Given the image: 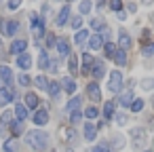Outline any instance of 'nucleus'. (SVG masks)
Here are the masks:
<instances>
[{
    "label": "nucleus",
    "mask_w": 154,
    "mask_h": 152,
    "mask_svg": "<svg viewBox=\"0 0 154 152\" xmlns=\"http://www.w3.org/2000/svg\"><path fill=\"white\" fill-rule=\"evenodd\" d=\"M26 141L30 144V148H34V150H47V146H49V135L45 133V131H30L28 135H26Z\"/></svg>",
    "instance_id": "f257e3e1"
},
{
    "label": "nucleus",
    "mask_w": 154,
    "mask_h": 152,
    "mask_svg": "<svg viewBox=\"0 0 154 152\" xmlns=\"http://www.w3.org/2000/svg\"><path fill=\"white\" fill-rule=\"evenodd\" d=\"M30 23H32L34 36H36V38H42V34H45V19H42L40 15L32 13V15H30Z\"/></svg>",
    "instance_id": "f03ea898"
},
{
    "label": "nucleus",
    "mask_w": 154,
    "mask_h": 152,
    "mask_svg": "<svg viewBox=\"0 0 154 152\" xmlns=\"http://www.w3.org/2000/svg\"><path fill=\"white\" fill-rule=\"evenodd\" d=\"M131 135H133V146H135L137 150H143V146H146V141H148L146 129H143V127H135Z\"/></svg>",
    "instance_id": "7ed1b4c3"
},
{
    "label": "nucleus",
    "mask_w": 154,
    "mask_h": 152,
    "mask_svg": "<svg viewBox=\"0 0 154 152\" xmlns=\"http://www.w3.org/2000/svg\"><path fill=\"white\" fill-rule=\"evenodd\" d=\"M15 99V87L13 85H5L0 87V106H7Z\"/></svg>",
    "instance_id": "20e7f679"
},
{
    "label": "nucleus",
    "mask_w": 154,
    "mask_h": 152,
    "mask_svg": "<svg viewBox=\"0 0 154 152\" xmlns=\"http://www.w3.org/2000/svg\"><path fill=\"white\" fill-rule=\"evenodd\" d=\"M87 95H89L91 101H101V89H99L97 80H93V82L87 85Z\"/></svg>",
    "instance_id": "39448f33"
},
{
    "label": "nucleus",
    "mask_w": 154,
    "mask_h": 152,
    "mask_svg": "<svg viewBox=\"0 0 154 152\" xmlns=\"http://www.w3.org/2000/svg\"><path fill=\"white\" fill-rule=\"evenodd\" d=\"M55 49H57L59 55H63V57H70V55H72V51H70V40H68L66 36H59V38H57Z\"/></svg>",
    "instance_id": "423d86ee"
},
{
    "label": "nucleus",
    "mask_w": 154,
    "mask_h": 152,
    "mask_svg": "<svg viewBox=\"0 0 154 152\" xmlns=\"http://www.w3.org/2000/svg\"><path fill=\"white\" fill-rule=\"evenodd\" d=\"M122 89V74L118 72V70H114V72H110V91H120Z\"/></svg>",
    "instance_id": "0eeeda50"
},
{
    "label": "nucleus",
    "mask_w": 154,
    "mask_h": 152,
    "mask_svg": "<svg viewBox=\"0 0 154 152\" xmlns=\"http://www.w3.org/2000/svg\"><path fill=\"white\" fill-rule=\"evenodd\" d=\"M26 49H28V40H23V38H17V40H13V45H11V53L17 57V55H21V53H26Z\"/></svg>",
    "instance_id": "6e6552de"
},
{
    "label": "nucleus",
    "mask_w": 154,
    "mask_h": 152,
    "mask_svg": "<svg viewBox=\"0 0 154 152\" xmlns=\"http://www.w3.org/2000/svg\"><path fill=\"white\" fill-rule=\"evenodd\" d=\"M80 61H82V74H91V68H93V64H95V59H93V55L91 53H82L80 55Z\"/></svg>",
    "instance_id": "1a4fd4ad"
},
{
    "label": "nucleus",
    "mask_w": 154,
    "mask_h": 152,
    "mask_svg": "<svg viewBox=\"0 0 154 152\" xmlns=\"http://www.w3.org/2000/svg\"><path fill=\"white\" fill-rule=\"evenodd\" d=\"M0 80H2V87L13 85V70L9 66H0Z\"/></svg>",
    "instance_id": "9d476101"
},
{
    "label": "nucleus",
    "mask_w": 154,
    "mask_h": 152,
    "mask_svg": "<svg viewBox=\"0 0 154 152\" xmlns=\"http://www.w3.org/2000/svg\"><path fill=\"white\" fill-rule=\"evenodd\" d=\"M131 45H133L131 36H129L127 32H118V49H122V51H129V49H131Z\"/></svg>",
    "instance_id": "9b49d317"
},
{
    "label": "nucleus",
    "mask_w": 154,
    "mask_h": 152,
    "mask_svg": "<svg viewBox=\"0 0 154 152\" xmlns=\"http://www.w3.org/2000/svg\"><path fill=\"white\" fill-rule=\"evenodd\" d=\"M91 76H93L95 80H101V78L106 76V66H103L101 61H95L93 68H91Z\"/></svg>",
    "instance_id": "f8f14e48"
},
{
    "label": "nucleus",
    "mask_w": 154,
    "mask_h": 152,
    "mask_svg": "<svg viewBox=\"0 0 154 152\" xmlns=\"http://www.w3.org/2000/svg\"><path fill=\"white\" fill-rule=\"evenodd\" d=\"M32 120H34V125H38V127H45V125L49 123V112H47V110H36Z\"/></svg>",
    "instance_id": "ddd939ff"
},
{
    "label": "nucleus",
    "mask_w": 154,
    "mask_h": 152,
    "mask_svg": "<svg viewBox=\"0 0 154 152\" xmlns=\"http://www.w3.org/2000/svg\"><path fill=\"white\" fill-rule=\"evenodd\" d=\"M30 66H32V57H30L28 53H21V55H17V68H19V70H23V72H26Z\"/></svg>",
    "instance_id": "4468645a"
},
{
    "label": "nucleus",
    "mask_w": 154,
    "mask_h": 152,
    "mask_svg": "<svg viewBox=\"0 0 154 152\" xmlns=\"http://www.w3.org/2000/svg\"><path fill=\"white\" fill-rule=\"evenodd\" d=\"M82 133H85V139H87V141H93V139L97 137V127L91 125V123H85V131H82Z\"/></svg>",
    "instance_id": "2eb2a0df"
},
{
    "label": "nucleus",
    "mask_w": 154,
    "mask_h": 152,
    "mask_svg": "<svg viewBox=\"0 0 154 152\" xmlns=\"http://www.w3.org/2000/svg\"><path fill=\"white\" fill-rule=\"evenodd\" d=\"M17 30H19V23H17L15 19H9V21L5 23V34H7V36H15Z\"/></svg>",
    "instance_id": "dca6fc26"
},
{
    "label": "nucleus",
    "mask_w": 154,
    "mask_h": 152,
    "mask_svg": "<svg viewBox=\"0 0 154 152\" xmlns=\"http://www.w3.org/2000/svg\"><path fill=\"white\" fill-rule=\"evenodd\" d=\"M89 38H91V32L89 30H78L76 32V36H74V40H76V45H85V42H89Z\"/></svg>",
    "instance_id": "f3484780"
},
{
    "label": "nucleus",
    "mask_w": 154,
    "mask_h": 152,
    "mask_svg": "<svg viewBox=\"0 0 154 152\" xmlns=\"http://www.w3.org/2000/svg\"><path fill=\"white\" fill-rule=\"evenodd\" d=\"M101 45H103V36H101V34H93V36L89 38V49H91V51H97Z\"/></svg>",
    "instance_id": "a211bd4d"
},
{
    "label": "nucleus",
    "mask_w": 154,
    "mask_h": 152,
    "mask_svg": "<svg viewBox=\"0 0 154 152\" xmlns=\"http://www.w3.org/2000/svg\"><path fill=\"white\" fill-rule=\"evenodd\" d=\"M68 17H70V5L61 7V11H59V15H57V26H66Z\"/></svg>",
    "instance_id": "6ab92c4d"
},
{
    "label": "nucleus",
    "mask_w": 154,
    "mask_h": 152,
    "mask_svg": "<svg viewBox=\"0 0 154 152\" xmlns=\"http://www.w3.org/2000/svg\"><path fill=\"white\" fill-rule=\"evenodd\" d=\"M38 104H40L38 95H34V93H28V95H26V108H30V110H36V108H38Z\"/></svg>",
    "instance_id": "aec40b11"
},
{
    "label": "nucleus",
    "mask_w": 154,
    "mask_h": 152,
    "mask_svg": "<svg viewBox=\"0 0 154 152\" xmlns=\"http://www.w3.org/2000/svg\"><path fill=\"white\" fill-rule=\"evenodd\" d=\"M61 89H63L66 93H74V91H76V82H74V78H68V76H66V78L61 80Z\"/></svg>",
    "instance_id": "412c9836"
},
{
    "label": "nucleus",
    "mask_w": 154,
    "mask_h": 152,
    "mask_svg": "<svg viewBox=\"0 0 154 152\" xmlns=\"http://www.w3.org/2000/svg\"><path fill=\"white\" fill-rule=\"evenodd\" d=\"M15 116H17V120H26L28 118V108H26V104H17L15 106Z\"/></svg>",
    "instance_id": "4be33fe9"
},
{
    "label": "nucleus",
    "mask_w": 154,
    "mask_h": 152,
    "mask_svg": "<svg viewBox=\"0 0 154 152\" xmlns=\"http://www.w3.org/2000/svg\"><path fill=\"white\" fill-rule=\"evenodd\" d=\"M112 59L116 61V66H120V68H122V66L127 64V51H122V49H118V51L114 53V57H112Z\"/></svg>",
    "instance_id": "5701e85b"
},
{
    "label": "nucleus",
    "mask_w": 154,
    "mask_h": 152,
    "mask_svg": "<svg viewBox=\"0 0 154 152\" xmlns=\"http://www.w3.org/2000/svg\"><path fill=\"white\" fill-rule=\"evenodd\" d=\"M49 64H51V59H49L47 51H40V55H38V68L40 70H49Z\"/></svg>",
    "instance_id": "b1692460"
},
{
    "label": "nucleus",
    "mask_w": 154,
    "mask_h": 152,
    "mask_svg": "<svg viewBox=\"0 0 154 152\" xmlns=\"http://www.w3.org/2000/svg\"><path fill=\"white\" fill-rule=\"evenodd\" d=\"M118 51V45H114V42H103V53H106V57H114V53Z\"/></svg>",
    "instance_id": "393cba45"
},
{
    "label": "nucleus",
    "mask_w": 154,
    "mask_h": 152,
    "mask_svg": "<svg viewBox=\"0 0 154 152\" xmlns=\"http://www.w3.org/2000/svg\"><path fill=\"white\" fill-rule=\"evenodd\" d=\"M47 91H49V95H51V97H57V95H59V91H61V82L51 80V82H49V87H47Z\"/></svg>",
    "instance_id": "a878e982"
},
{
    "label": "nucleus",
    "mask_w": 154,
    "mask_h": 152,
    "mask_svg": "<svg viewBox=\"0 0 154 152\" xmlns=\"http://www.w3.org/2000/svg\"><path fill=\"white\" fill-rule=\"evenodd\" d=\"M114 110H116L114 101H106L103 104V118H114Z\"/></svg>",
    "instance_id": "bb28decb"
},
{
    "label": "nucleus",
    "mask_w": 154,
    "mask_h": 152,
    "mask_svg": "<svg viewBox=\"0 0 154 152\" xmlns=\"http://www.w3.org/2000/svg\"><path fill=\"white\" fill-rule=\"evenodd\" d=\"M131 101H133V93H129V91H127V93H122V95L118 97V104H120V106H125V108H127V106H131Z\"/></svg>",
    "instance_id": "cd10ccee"
},
{
    "label": "nucleus",
    "mask_w": 154,
    "mask_h": 152,
    "mask_svg": "<svg viewBox=\"0 0 154 152\" xmlns=\"http://www.w3.org/2000/svg\"><path fill=\"white\" fill-rule=\"evenodd\" d=\"M133 112H141L143 110V99L141 97H133V101H131V106H129Z\"/></svg>",
    "instance_id": "c85d7f7f"
},
{
    "label": "nucleus",
    "mask_w": 154,
    "mask_h": 152,
    "mask_svg": "<svg viewBox=\"0 0 154 152\" xmlns=\"http://www.w3.org/2000/svg\"><path fill=\"white\" fill-rule=\"evenodd\" d=\"M112 148L114 150H122L125 148V137L122 135H114L112 137Z\"/></svg>",
    "instance_id": "c756f323"
},
{
    "label": "nucleus",
    "mask_w": 154,
    "mask_h": 152,
    "mask_svg": "<svg viewBox=\"0 0 154 152\" xmlns=\"http://www.w3.org/2000/svg\"><path fill=\"white\" fill-rule=\"evenodd\" d=\"M91 9H93L91 0H82V2L78 5V11H80V15H87V13H91Z\"/></svg>",
    "instance_id": "7c9ffc66"
},
{
    "label": "nucleus",
    "mask_w": 154,
    "mask_h": 152,
    "mask_svg": "<svg viewBox=\"0 0 154 152\" xmlns=\"http://www.w3.org/2000/svg\"><path fill=\"white\" fill-rule=\"evenodd\" d=\"M34 85H36L38 89H45V91H47L49 80H47V76H42V74H40V76H36V78H34Z\"/></svg>",
    "instance_id": "2f4dec72"
},
{
    "label": "nucleus",
    "mask_w": 154,
    "mask_h": 152,
    "mask_svg": "<svg viewBox=\"0 0 154 152\" xmlns=\"http://www.w3.org/2000/svg\"><path fill=\"white\" fill-rule=\"evenodd\" d=\"M66 108H68V112L78 110V108H80V97H72V99L68 101V106H66Z\"/></svg>",
    "instance_id": "473e14b6"
},
{
    "label": "nucleus",
    "mask_w": 154,
    "mask_h": 152,
    "mask_svg": "<svg viewBox=\"0 0 154 152\" xmlns=\"http://www.w3.org/2000/svg\"><path fill=\"white\" fill-rule=\"evenodd\" d=\"M97 114H99V110H97L95 106H89V108H85V116H87L89 120H93V118H97Z\"/></svg>",
    "instance_id": "72a5a7b5"
},
{
    "label": "nucleus",
    "mask_w": 154,
    "mask_h": 152,
    "mask_svg": "<svg viewBox=\"0 0 154 152\" xmlns=\"http://www.w3.org/2000/svg\"><path fill=\"white\" fill-rule=\"evenodd\" d=\"M68 68H70V72H72V74H76V72H78V61H76V57H74V55H70V57H68Z\"/></svg>",
    "instance_id": "f704fd0d"
},
{
    "label": "nucleus",
    "mask_w": 154,
    "mask_h": 152,
    "mask_svg": "<svg viewBox=\"0 0 154 152\" xmlns=\"http://www.w3.org/2000/svg\"><path fill=\"white\" fill-rule=\"evenodd\" d=\"M141 53H143V57H154V42H148V45H143Z\"/></svg>",
    "instance_id": "c9c22d12"
},
{
    "label": "nucleus",
    "mask_w": 154,
    "mask_h": 152,
    "mask_svg": "<svg viewBox=\"0 0 154 152\" xmlns=\"http://www.w3.org/2000/svg\"><path fill=\"white\" fill-rule=\"evenodd\" d=\"M80 118H82V112H80V110H74V112H70V123H72V125L80 123Z\"/></svg>",
    "instance_id": "e433bc0d"
},
{
    "label": "nucleus",
    "mask_w": 154,
    "mask_h": 152,
    "mask_svg": "<svg viewBox=\"0 0 154 152\" xmlns=\"http://www.w3.org/2000/svg\"><path fill=\"white\" fill-rule=\"evenodd\" d=\"M15 148H17V139H15V137H13V139H7V141H5V152H13Z\"/></svg>",
    "instance_id": "4c0bfd02"
},
{
    "label": "nucleus",
    "mask_w": 154,
    "mask_h": 152,
    "mask_svg": "<svg viewBox=\"0 0 154 152\" xmlns=\"http://www.w3.org/2000/svg\"><path fill=\"white\" fill-rule=\"evenodd\" d=\"M108 7L112 9V11H122V0H110V2H108Z\"/></svg>",
    "instance_id": "58836bf2"
},
{
    "label": "nucleus",
    "mask_w": 154,
    "mask_h": 152,
    "mask_svg": "<svg viewBox=\"0 0 154 152\" xmlns=\"http://www.w3.org/2000/svg\"><path fill=\"white\" fill-rule=\"evenodd\" d=\"M141 89L152 91V89H154V78H143V80H141Z\"/></svg>",
    "instance_id": "ea45409f"
},
{
    "label": "nucleus",
    "mask_w": 154,
    "mask_h": 152,
    "mask_svg": "<svg viewBox=\"0 0 154 152\" xmlns=\"http://www.w3.org/2000/svg\"><path fill=\"white\" fill-rule=\"evenodd\" d=\"M17 82H19V85H23V87H28V85H32V78H30L28 74H19Z\"/></svg>",
    "instance_id": "a19ab883"
},
{
    "label": "nucleus",
    "mask_w": 154,
    "mask_h": 152,
    "mask_svg": "<svg viewBox=\"0 0 154 152\" xmlns=\"http://www.w3.org/2000/svg\"><path fill=\"white\" fill-rule=\"evenodd\" d=\"M11 131H13V133H21V131H23L21 120H13V123H11Z\"/></svg>",
    "instance_id": "79ce46f5"
},
{
    "label": "nucleus",
    "mask_w": 154,
    "mask_h": 152,
    "mask_svg": "<svg viewBox=\"0 0 154 152\" xmlns=\"http://www.w3.org/2000/svg\"><path fill=\"white\" fill-rule=\"evenodd\" d=\"M91 152H112V150H110V146H108V144H97Z\"/></svg>",
    "instance_id": "37998d69"
},
{
    "label": "nucleus",
    "mask_w": 154,
    "mask_h": 152,
    "mask_svg": "<svg viewBox=\"0 0 154 152\" xmlns=\"http://www.w3.org/2000/svg\"><path fill=\"white\" fill-rule=\"evenodd\" d=\"M0 120H2V125H11L13 123V112H5Z\"/></svg>",
    "instance_id": "c03bdc74"
},
{
    "label": "nucleus",
    "mask_w": 154,
    "mask_h": 152,
    "mask_svg": "<svg viewBox=\"0 0 154 152\" xmlns=\"http://www.w3.org/2000/svg\"><path fill=\"white\" fill-rule=\"evenodd\" d=\"M21 2H23V0H9V9H11V11H15V9H19V7H21Z\"/></svg>",
    "instance_id": "a18cd8bd"
},
{
    "label": "nucleus",
    "mask_w": 154,
    "mask_h": 152,
    "mask_svg": "<svg viewBox=\"0 0 154 152\" xmlns=\"http://www.w3.org/2000/svg\"><path fill=\"white\" fill-rule=\"evenodd\" d=\"M80 26H82V17H74L72 19V28L74 30H80Z\"/></svg>",
    "instance_id": "49530a36"
},
{
    "label": "nucleus",
    "mask_w": 154,
    "mask_h": 152,
    "mask_svg": "<svg viewBox=\"0 0 154 152\" xmlns=\"http://www.w3.org/2000/svg\"><path fill=\"white\" fill-rule=\"evenodd\" d=\"M74 137H76V131L74 129H68L66 131V141H74Z\"/></svg>",
    "instance_id": "de8ad7c7"
},
{
    "label": "nucleus",
    "mask_w": 154,
    "mask_h": 152,
    "mask_svg": "<svg viewBox=\"0 0 154 152\" xmlns=\"http://www.w3.org/2000/svg\"><path fill=\"white\" fill-rule=\"evenodd\" d=\"M91 26H93L95 30H101V28H103V19H93V21H91Z\"/></svg>",
    "instance_id": "09e8293b"
},
{
    "label": "nucleus",
    "mask_w": 154,
    "mask_h": 152,
    "mask_svg": "<svg viewBox=\"0 0 154 152\" xmlns=\"http://www.w3.org/2000/svg\"><path fill=\"white\" fill-rule=\"evenodd\" d=\"M55 45H57V38H55L53 34H49V36H47V47H55Z\"/></svg>",
    "instance_id": "8fccbe9b"
},
{
    "label": "nucleus",
    "mask_w": 154,
    "mask_h": 152,
    "mask_svg": "<svg viewBox=\"0 0 154 152\" xmlns=\"http://www.w3.org/2000/svg\"><path fill=\"white\" fill-rule=\"evenodd\" d=\"M49 70H51V72H57V70H59V61H57V59H51V64H49Z\"/></svg>",
    "instance_id": "3c124183"
},
{
    "label": "nucleus",
    "mask_w": 154,
    "mask_h": 152,
    "mask_svg": "<svg viewBox=\"0 0 154 152\" xmlns=\"http://www.w3.org/2000/svg\"><path fill=\"white\" fill-rule=\"evenodd\" d=\"M114 118H116L118 125H125V123H127V116H125V114H118V116H114Z\"/></svg>",
    "instance_id": "603ef678"
},
{
    "label": "nucleus",
    "mask_w": 154,
    "mask_h": 152,
    "mask_svg": "<svg viewBox=\"0 0 154 152\" xmlns=\"http://www.w3.org/2000/svg\"><path fill=\"white\" fill-rule=\"evenodd\" d=\"M116 15H118V19H120V21H125V19H127V13H125V11H118Z\"/></svg>",
    "instance_id": "864d4df0"
},
{
    "label": "nucleus",
    "mask_w": 154,
    "mask_h": 152,
    "mask_svg": "<svg viewBox=\"0 0 154 152\" xmlns=\"http://www.w3.org/2000/svg\"><path fill=\"white\" fill-rule=\"evenodd\" d=\"M141 38H143V40H148V38H150V30H143V34H141Z\"/></svg>",
    "instance_id": "5fc2aeb1"
},
{
    "label": "nucleus",
    "mask_w": 154,
    "mask_h": 152,
    "mask_svg": "<svg viewBox=\"0 0 154 152\" xmlns=\"http://www.w3.org/2000/svg\"><path fill=\"white\" fill-rule=\"evenodd\" d=\"M103 5H106V0H99V2H97V7H99V9H101Z\"/></svg>",
    "instance_id": "6e6d98bb"
},
{
    "label": "nucleus",
    "mask_w": 154,
    "mask_h": 152,
    "mask_svg": "<svg viewBox=\"0 0 154 152\" xmlns=\"http://www.w3.org/2000/svg\"><path fill=\"white\" fill-rule=\"evenodd\" d=\"M141 2H143V5H152V2H154V0H141Z\"/></svg>",
    "instance_id": "4d7b16f0"
},
{
    "label": "nucleus",
    "mask_w": 154,
    "mask_h": 152,
    "mask_svg": "<svg viewBox=\"0 0 154 152\" xmlns=\"http://www.w3.org/2000/svg\"><path fill=\"white\" fill-rule=\"evenodd\" d=\"M143 152H152V150H143Z\"/></svg>",
    "instance_id": "13d9d810"
},
{
    "label": "nucleus",
    "mask_w": 154,
    "mask_h": 152,
    "mask_svg": "<svg viewBox=\"0 0 154 152\" xmlns=\"http://www.w3.org/2000/svg\"><path fill=\"white\" fill-rule=\"evenodd\" d=\"M0 85H2V80H0Z\"/></svg>",
    "instance_id": "bf43d9fd"
},
{
    "label": "nucleus",
    "mask_w": 154,
    "mask_h": 152,
    "mask_svg": "<svg viewBox=\"0 0 154 152\" xmlns=\"http://www.w3.org/2000/svg\"><path fill=\"white\" fill-rule=\"evenodd\" d=\"M68 2H70V0H68Z\"/></svg>",
    "instance_id": "052dcab7"
}]
</instances>
